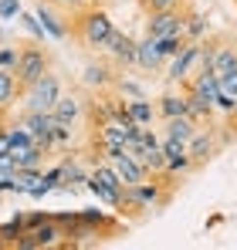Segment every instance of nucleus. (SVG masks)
Instances as JSON below:
<instances>
[{
	"instance_id": "1",
	"label": "nucleus",
	"mask_w": 237,
	"mask_h": 250,
	"mask_svg": "<svg viewBox=\"0 0 237 250\" xmlns=\"http://www.w3.org/2000/svg\"><path fill=\"white\" fill-rule=\"evenodd\" d=\"M112 17L102 10V7H85L78 10V17H75V38H78L85 47H102L105 38L112 34Z\"/></svg>"
},
{
	"instance_id": "2",
	"label": "nucleus",
	"mask_w": 237,
	"mask_h": 250,
	"mask_svg": "<svg viewBox=\"0 0 237 250\" xmlns=\"http://www.w3.org/2000/svg\"><path fill=\"white\" fill-rule=\"evenodd\" d=\"M203 64V41H183V47L169 58V68H166V78L173 84L190 82Z\"/></svg>"
},
{
	"instance_id": "3",
	"label": "nucleus",
	"mask_w": 237,
	"mask_h": 250,
	"mask_svg": "<svg viewBox=\"0 0 237 250\" xmlns=\"http://www.w3.org/2000/svg\"><path fill=\"white\" fill-rule=\"evenodd\" d=\"M51 71V54L41 47V44H27L21 47V58H17V68H14V78L21 88H27L31 82H38L41 75Z\"/></svg>"
},
{
	"instance_id": "4",
	"label": "nucleus",
	"mask_w": 237,
	"mask_h": 250,
	"mask_svg": "<svg viewBox=\"0 0 237 250\" xmlns=\"http://www.w3.org/2000/svg\"><path fill=\"white\" fill-rule=\"evenodd\" d=\"M21 91H24L27 112H51L54 102H58V95H61V82L47 71V75H41L38 82H31L27 88H21Z\"/></svg>"
},
{
	"instance_id": "5",
	"label": "nucleus",
	"mask_w": 237,
	"mask_h": 250,
	"mask_svg": "<svg viewBox=\"0 0 237 250\" xmlns=\"http://www.w3.org/2000/svg\"><path fill=\"white\" fill-rule=\"evenodd\" d=\"M183 17H187L183 7L149 10V14H146V34H149V38H183ZM183 41H187V38H183Z\"/></svg>"
},
{
	"instance_id": "6",
	"label": "nucleus",
	"mask_w": 237,
	"mask_h": 250,
	"mask_svg": "<svg viewBox=\"0 0 237 250\" xmlns=\"http://www.w3.org/2000/svg\"><path fill=\"white\" fill-rule=\"evenodd\" d=\"M217 149H220V139H217V132L210 128V122H207V128H203V125H197V132L187 139V156H190L197 166L210 163V159L217 156Z\"/></svg>"
},
{
	"instance_id": "7",
	"label": "nucleus",
	"mask_w": 237,
	"mask_h": 250,
	"mask_svg": "<svg viewBox=\"0 0 237 250\" xmlns=\"http://www.w3.org/2000/svg\"><path fill=\"white\" fill-rule=\"evenodd\" d=\"M105 240H112V233H109V230H98V227H92V223H85L81 216H78L75 227L65 230V247H98V244H105Z\"/></svg>"
},
{
	"instance_id": "8",
	"label": "nucleus",
	"mask_w": 237,
	"mask_h": 250,
	"mask_svg": "<svg viewBox=\"0 0 237 250\" xmlns=\"http://www.w3.org/2000/svg\"><path fill=\"white\" fill-rule=\"evenodd\" d=\"M21 125L34 135V142H38L44 152L54 146V115H51V112H27Z\"/></svg>"
},
{
	"instance_id": "9",
	"label": "nucleus",
	"mask_w": 237,
	"mask_h": 250,
	"mask_svg": "<svg viewBox=\"0 0 237 250\" xmlns=\"http://www.w3.org/2000/svg\"><path fill=\"white\" fill-rule=\"evenodd\" d=\"M54 122H65V125H75L88 115V102H81L78 95H58L54 108H51Z\"/></svg>"
},
{
	"instance_id": "10",
	"label": "nucleus",
	"mask_w": 237,
	"mask_h": 250,
	"mask_svg": "<svg viewBox=\"0 0 237 250\" xmlns=\"http://www.w3.org/2000/svg\"><path fill=\"white\" fill-rule=\"evenodd\" d=\"M112 58H116L118 64H136V41L125 34V31H118V27H112V34L105 38V44H102Z\"/></svg>"
},
{
	"instance_id": "11",
	"label": "nucleus",
	"mask_w": 237,
	"mask_h": 250,
	"mask_svg": "<svg viewBox=\"0 0 237 250\" xmlns=\"http://www.w3.org/2000/svg\"><path fill=\"white\" fill-rule=\"evenodd\" d=\"M105 163H112V166H116L118 179H122L125 186H139V183H146V179H149V169L142 166V163H136V159H129L125 152H118V156L105 159Z\"/></svg>"
},
{
	"instance_id": "12",
	"label": "nucleus",
	"mask_w": 237,
	"mask_h": 250,
	"mask_svg": "<svg viewBox=\"0 0 237 250\" xmlns=\"http://www.w3.org/2000/svg\"><path fill=\"white\" fill-rule=\"evenodd\" d=\"M24 233H31V240H34V250L65 247V230H61L54 220H44V223H38L34 230H24Z\"/></svg>"
},
{
	"instance_id": "13",
	"label": "nucleus",
	"mask_w": 237,
	"mask_h": 250,
	"mask_svg": "<svg viewBox=\"0 0 237 250\" xmlns=\"http://www.w3.org/2000/svg\"><path fill=\"white\" fill-rule=\"evenodd\" d=\"M210 71L220 78L227 71H237V44L224 41L220 47H210Z\"/></svg>"
},
{
	"instance_id": "14",
	"label": "nucleus",
	"mask_w": 237,
	"mask_h": 250,
	"mask_svg": "<svg viewBox=\"0 0 237 250\" xmlns=\"http://www.w3.org/2000/svg\"><path fill=\"white\" fill-rule=\"evenodd\" d=\"M166 58L159 54V44H156V38H142V41H136V64L142 68V71H156L159 64H163Z\"/></svg>"
},
{
	"instance_id": "15",
	"label": "nucleus",
	"mask_w": 237,
	"mask_h": 250,
	"mask_svg": "<svg viewBox=\"0 0 237 250\" xmlns=\"http://www.w3.org/2000/svg\"><path fill=\"white\" fill-rule=\"evenodd\" d=\"M7 152H10V159H14V166H17V169L41 166V159H44V149H41L38 142H21V146H10Z\"/></svg>"
},
{
	"instance_id": "16",
	"label": "nucleus",
	"mask_w": 237,
	"mask_h": 250,
	"mask_svg": "<svg viewBox=\"0 0 237 250\" xmlns=\"http://www.w3.org/2000/svg\"><path fill=\"white\" fill-rule=\"evenodd\" d=\"M34 17L41 21V27H44L47 38H54V41H65V38H68V24H61V17H54V14L47 10V3H38V7H34Z\"/></svg>"
},
{
	"instance_id": "17",
	"label": "nucleus",
	"mask_w": 237,
	"mask_h": 250,
	"mask_svg": "<svg viewBox=\"0 0 237 250\" xmlns=\"http://www.w3.org/2000/svg\"><path fill=\"white\" fill-rule=\"evenodd\" d=\"M156 115L163 119H176V115H187V95L180 91V95H173V91H166L163 98L156 102Z\"/></svg>"
},
{
	"instance_id": "18",
	"label": "nucleus",
	"mask_w": 237,
	"mask_h": 250,
	"mask_svg": "<svg viewBox=\"0 0 237 250\" xmlns=\"http://www.w3.org/2000/svg\"><path fill=\"white\" fill-rule=\"evenodd\" d=\"M78 216L81 220H85V223H92V227H98V230H109V233H112V237H116L118 230H122V223H118L116 216H109V213H105V209H78Z\"/></svg>"
},
{
	"instance_id": "19",
	"label": "nucleus",
	"mask_w": 237,
	"mask_h": 250,
	"mask_svg": "<svg viewBox=\"0 0 237 250\" xmlns=\"http://www.w3.org/2000/svg\"><path fill=\"white\" fill-rule=\"evenodd\" d=\"M125 112H129V119L136 125H149L153 115H156V108L146 102V95H142V98H129V102H125Z\"/></svg>"
},
{
	"instance_id": "20",
	"label": "nucleus",
	"mask_w": 237,
	"mask_h": 250,
	"mask_svg": "<svg viewBox=\"0 0 237 250\" xmlns=\"http://www.w3.org/2000/svg\"><path fill=\"white\" fill-rule=\"evenodd\" d=\"M203 34H207V17L200 10H187V17H183V38L187 41H203Z\"/></svg>"
},
{
	"instance_id": "21",
	"label": "nucleus",
	"mask_w": 237,
	"mask_h": 250,
	"mask_svg": "<svg viewBox=\"0 0 237 250\" xmlns=\"http://www.w3.org/2000/svg\"><path fill=\"white\" fill-rule=\"evenodd\" d=\"M197 132V122L190 119V115H176V119H166V135L169 139H180V142H187L190 135Z\"/></svg>"
},
{
	"instance_id": "22",
	"label": "nucleus",
	"mask_w": 237,
	"mask_h": 250,
	"mask_svg": "<svg viewBox=\"0 0 237 250\" xmlns=\"http://www.w3.org/2000/svg\"><path fill=\"white\" fill-rule=\"evenodd\" d=\"M38 179H41V166L14 169V176H10V186H14V193H24V196H27V189H31V186H38Z\"/></svg>"
},
{
	"instance_id": "23",
	"label": "nucleus",
	"mask_w": 237,
	"mask_h": 250,
	"mask_svg": "<svg viewBox=\"0 0 237 250\" xmlns=\"http://www.w3.org/2000/svg\"><path fill=\"white\" fill-rule=\"evenodd\" d=\"M21 233H24V213H14L7 223H0V247H14Z\"/></svg>"
},
{
	"instance_id": "24",
	"label": "nucleus",
	"mask_w": 237,
	"mask_h": 250,
	"mask_svg": "<svg viewBox=\"0 0 237 250\" xmlns=\"http://www.w3.org/2000/svg\"><path fill=\"white\" fill-rule=\"evenodd\" d=\"M81 78H85V84H88V88H109V84H112V71H109L105 64H95V61H88Z\"/></svg>"
},
{
	"instance_id": "25",
	"label": "nucleus",
	"mask_w": 237,
	"mask_h": 250,
	"mask_svg": "<svg viewBox=\"0 0 237 250\" xmlns=\"http://www.w3.org/2000/svg\"><path fill=\"white\" fill-rule=\"evenodd\" d=\"M17 91H21V84L14 78V71L0 68V108H10V102L17 98Z\"/></svg>"
},
{
	"instance_id": "26",
	"label": "nucleus",
	"mask_w": 237,
	"mask_h": 250,
	"mask_svg": "<svg viewBox=\"0 0 237 250\" xmlns=\"http://www.w3.org/2000/svg\"><path fill=\"white\" fill-rule=\"evenodd\" d=\"M17 21H21V24H24V27H27V31H31V34H34L38 41H44V38H47V34H44V27H41V21L34 17V14L21 10V14H17Z\"/></svg>"
},
{
	"instance_id": "27",
	"label": "nucleus",
	"mask_w": 237,
	"mask_h": 250,
	"mask_svg": "<svg viewBox=\"0 0 237 250\" xmlns=\"http://www.w3.org/2000/svg\"><path fill=\"white\" fill-rule=\"evenodd\" d=\"M17 58H21V51H17L14 44H3V47H0V68L14 71V68H17Z\"/></svg>"
},
{
	"instance_id": "28",
	"label": "nucleus",
	"mask_w": 237,
	"mask_h": 250,
	"mask_svg": "<svg viewBox=\"0 0 237 250\" xmlns=\"http://www.w3.org/2000/svg\"><path fill=\"white\" fill-rule=\"evenodd\" d=\"M217 88H220V95H231V98H237V71L220 75V78H217Z\"/></svg>"
},
{
	"instance_id": "29",
	"label": "nucleus",
	"mask_w": 237,
	"mask_h": 250,
	"mask_svg": "<svg viewBox=\"0 0 237 250\" xmlns=\"http://www.w3.org/2000/svg\"><path fill=\"white\" fill-rule=\"evenodd\" d=\"M159 149L166 152V159H173V156H183V152H187V142H180V139H169V135H166V139L159 142Z\"/></svg>"
},
{
	"instance_id": "30",
	"label": "nucleus",
	"mask_w": 237,
	"mask_h": 250,
	"mask_svg": "<svg viewBox=\"0 0 237 250\" xmlns=\"http://www.w3.org/2000/svg\"><path fill=\"white\" fill-rule=\"evenodd\" d=\"M156 44H159V54L163 58H173L183 47V38H156Z\"/></svg>"
},
{
	"instance_id": "31",
	"label": "nucleus",
	"mask_w": 237,
	"mask_h": 250,
	"mask_svg": "<svg viewBox=\"0 0 237 250\" xmlns=\"http://www.w3.org/2000/svg\"><path fill=\"white\" fill-rule=\"evenodd\" d=\"M21 10H24L21 0H0V21H14Z\"/></svg>"
},
{
	"instance_id": "32",
	"label": "nucleus",
	"mask_w": 237,
	"mask_h": 250,
	"mask_svg": "<svg viewBox=\"0 0 237 250\" xmlns=\"http://www.w3.org/2000/svg\"><path fill=\"white\" fill-rule=\"evenodd\" d=\"M71 132H75V125L54 122V146H68L71 142Z\"/></svg>"
},
{
	"instance_id": "33",
	"label": "nucleus",
	"mask_w": 237,
	"mask_h": 250,
	"mask_svg": "<svg viewBox=\"0 0 237 250\" xmlns=\"http://www.w3.org/2000/svg\"><path fill=\"white\" fill-rule=\"evenodd\" d=\"M146 14L149 10H173V7H183V0H142Z\"/></svg>"
},
{
	"instance_id": "34",
	"label": "nucleus",
	"mask_w": 237,
	"mask_h": 250,
	"mask_svg": "<svg viewBox=\"0 0 237 250\" xmlns=\"http://www.w3.org/2000/svg\"><path fill=\"white\" fill-rule=\"evenodd\" d=\"M51 220H54L61 230H68V227H75V223H78V209H71V213H51Z\"/></svg>"
},
{
	"instance_id": "35",
	"label": "nucleus",
	"mask_w": 237,
	"mask_h": 250,
	"mask_svg": "<svg viewBox=\"0 0 237 250\" xmlns=\"http://www.w3.org/2000/svg\"><path fill=\"white\" fill-rule=\"evenodd\" d=\"M116 88L122 91V95H129V98H142V88L136 82H129V78H122V82H116Z\"/></svg>"
},
{
	"instance_id": "36",
	"label": "nucleus",
	"mask_w": 237,
	"mask_h": 250,
	"mask_svg": "<svg viewBox=\"0 0 237 250\" xmlns=\"http://www.w3.org/2000/svg\"><path fill=\"white\" fill-rule=\"evenodd\" d=\"M47 3H58V7H65V10H71V14H78L85 7H92V0H47Z\"/></svg>"
},
{
	"instance_id": "37",
	"label": "nucleus",
	"mask_w": 237,
	"mask_h": 250,
	"mask_svg": "<svg viewBox=\"0 0 237 250\" xmlns=\"http://www.w3.org/2000/svg\"><path fill=\"white\" fill-rule=\"evenodd\" d=\"M44 220H51V213H24V230H34L38 223H44Z\"/></svg>"
},
{
	"instance_id": "38",
	"label": "nucleus",
	"mask_w": 237,
	"mask_h": 250,
	"mask_svg": "<svg viewBox=\"0 0 237 250\" xmlns=\"http://www.w3.org/2000/svg\"><path fill=\"white\" fill-rule=\"evenodd\" d=\"M220 223H224V216H220V213H213V216L207 220V227H220Z\"/></svg>"
},
{
	"instance_id": "39",
	"label": "nucleus",
	"mask_w": 237,
	"mask_h": 250,
	"mask_svg": "<svg viewBox=\"0 0 237 250\" xmlns=\"http://www.w3.org/2000/svg\"><path fill=\"white\" fill-rule=\"evenodd\" d=\"M231 122L237 125V102H234V112H231Z\"/></svg>"
},
{
	"instance_id": "40",
	"label": "nucleus",
	"mask_w": 237,
	"mask_h": 250,
	"mask_svg": "<svg viewBox=\"0 0 237 250\" xmlns=\"http://www.w3.org/2000/svg\"><path fill=\"white\" fill-rule=\"evenodd\" d=\"M0 203H3V193H0Z\"/></svg>"
},
{
	"instance_id": "41",
	"label": "nucleus",
	"mask_w": 237,
	"mask_h": 250,
	"mask_svg": "<svg viewBox=\"0 0 237 250\" xmlns=\"http://www.w3.org/2000/svg\"><path fill=\"white\" fill-rule=\"evenodd\" d=\"M0 128H3V119H0Z\"/></svg>"
},
{
	"instance_id": "42",
	"label": "nucleus",
	"mask_w": 237,
	"mask_h": 250,
	"mask_svg": "<svg viewBox=\"0 0 237 250\" xmlns=\"http://www.w3.org/2000/svg\"><path fill=\"white\" fill-rule=\"evenodd\" d=\"M234 3H237V0H234Z\"/></svg>"
}]
</instances>
